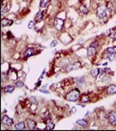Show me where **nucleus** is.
Masks as SVG:
<instances>
[{
  "label": "nucleus",
  "instance_id": "nucleus-1",
  "mask_svg": "<svg viewBox=\"0 0 116 131\" xmlns=\"http://www.w3.org/2000/svg\"><path fill=\"white\" fill-rule=\"evenodd\" d=\"M80 92L79 89H73L72 91H70L66 95V99L68 102H76L80 99Z\"/></svg>",
  "mask_w": 116,
  "mask_h": 131
},
{
  "label": "nucleus",
  "instance_id": "nucleus-2",
  "mask_svg": "<svg viewBox=\"0 0 116 131\" xmlns=\"http://www.w3.org/2000/svg\"><path fill=\"white\" fill-rule=\"evenodd\" d=\"M108 8H107V5L105 4H101L97 8V10H96V14L97 16L100 18H104L108 16Z\"/></svg>",
  "mask_w": 116,
  "mask_h": 131
},
{
  "label": "nucleus",
  "instance_id": "nucleus-3",
  "mask_svg": "<svg viewBox=\"0 0 116 131\" xmlns=\"http://www.w3.org/2000/svg\"><path fill=\"white\" fill-rule=\"evenodd\" d=\"M108 122L111 125L115 126L116 125V111H112L109 114H108Z\"/></svg>",
  "mask_w": 116,
  "mask_h": 131
},
{
  "label": "nucleus",
  "instance_id": "nucleus-4",
  "mask_svg": "<svg viewBox=\"0 0 116 131\" xmlns=\"http://www.w3.org/2000/svg\"><path fill=\"white\" fill-rule=\"evenodd\" d=\"M63 26H64V20L60 18H56L55 21H54V26L55 28L58 30V31H61L63 28Z\"/></svg>",
  "mask_w": 116,
  "mask_h": 131
},
{
  "label": "nucleus",
  "instance_id": "nucleus-5",
  "mask_svg": "<svg viewBox=\"0 0 116 131\" xmlns=\"http://www.w3.org/2000/svg\"><path fill=\"white\" fill-rule=\"evenodd\" d=\"M2 122H3V124L7 125V126H11V125L13 124V120L10 117H9V116H4L2 118Z\"/></svg>",
  "mask_w": 116,
  "mask_h": 131
},
{
  "label": "nucleus",
  "instance_id": "nucleus-6",
  "mask_svg": "<svg viewBox=\"0 0 116 131\" xmlns=\"http://www.w3.org/2000/svg\"><path fill=\"white\" fill-rule=\"evenodd\" d=\"M26 126H27V128H29V130H34L35 128H36V122L34 121V120L32 119H27L26 120Z\"/></svg>",
  "mask_w": 116,
  "mask_h": 131
},
{
  "label": "nucleus",
  "instance_id": "nucleus-7",
  "mask_svg": "<svg viewBox=\"0 0 116 131\" xmlns=\"http://www.w3.org/2000/svg\"><path fill=\"white\" fill-rule=\"evenodd\" d=\"M14 128L17 130H23L25 128V122H18L14 124Z\"/></svg>",
  "mask_w": 116,
  "mask_h": 131
},
{
  "label": "nucleus",
  "instance_id": "nucleus-8",
  "mask_svg": "<svg viewBox=\"0 0 116 131\" xmlns=\"http://www.w3.org/2000/svg\"><path fill=\"white\" fill-rule=\"evenodd\" d=\"M96 52H97V48L92 46H90L87 48V55H88L89 57H93L94 55H95Z\"/></svg>",
  "mask_w": 116,
  "mask_h": 131
},
{
  "label": "nucleus",
  "instance_id": "nucleus-9",
  "mask_svg": "<svg viewBox=\"0 0 116 131\" xmlns=\"http://www.w3.org/2000/svg\"><path fill=\"white\" fill-rule=\"evenodd\" d=\"M34 54H35L34 49L31 48V47H28V48L25 50V52H24V57L29 58V57H31V56L34 55Z\"/></svg>",
  "mask_w": 116,
  "mask_h": 131
},
{
  "label": "nucleus",
  "instance_id": "nucleus-10",
  "mask_svg": "<svg viewBox=\"0 0 116 131\" xmlns=\"http://www.w3.org/2000/svg\"><path fill=\"white\" fill-rule=\"evenodd\" d=\"M12 24H13V21L10 20V19H8V18H3V19H2V21H1V26H2V27L11 26Z\"/></svg>",
  "mask_w": 116,
  "mask_h": 131
},
{
  "label": "nucleus",
  "instance_id": "nucleus-11",
  "mask_svg": "<svg viewBox=\"0 0 116 131\" xmlns=\"http://www.w3.org/2000/svg\"><path fill=\"white\" fill-rule=\"evenodd\" d=\"M107 93H108V94H116L115 85H110V86L107 88Z\"/></svg>",
  "mask_w": 116,
  "mask_h": 131
},
{
  "label": "nucleus",
  "instance_id": "nucleus-12",
  "mask_svg": "<svg viewBox=\"0 0 116 131\" xmlns=\"http://www.w3.org/2000/svg\"><path fill=\"white\" fill-rule=\"evenodd\" d=\"M76 122H77V124L80 125V126H81V127H87V125H88V122H87L86 119H80V120H78Z\"/></svg>",
  "mask_w": 116,
  "mask_h": 131
},
{
  "label": "nucleus",
  "instance_id": "nucleus-13",
  "mask_svg": "<svg viewBox=\"0 0 116 131\" xmlns=\"http://www.w3.org/2000/svg\"><path fill=\"white\" fill-rule=\"evenodd\" d=\"M14 89H15V86H14L13 85H7L3 90H4L5 93L10 94V93H12V92L14 91Z\"/></svg>",
  "mask_w": 116,
  "mask_h": 131
},
{
  "label": "nucleus",
  "instance_id": "nucleus-14",
  "mask_svg": "<svg viewBox=\"0 0 116 131\" xmlns=\"http://www.w3.org/2000/svg\"><path fill=\"white\" fill-rule=\"evenodd\" d=\"M100 72H101V69L94 68V69H93V70H91V75H92L94 78H97L98 75L100 74Z\"/></svg>",
  "mask_w": 116,
  "mask_h": 131
},
{
  "label": "nucleus",
  "instance_id": "nucleus-15",
  "mask_svg": "<svg viewBox=\"0 0 116 131\" xmlns=\"http://www.w3.org/2000/svg\"><path fill=\"white\" fill-rule=\"evenodd\" d=\"M42 18H43V12H38V13H37V15L35 16V21L38 23L40 22V21H42Z\"/></svg>",
  "mask_w": 116,
  "mask_h": 131
},
{
  "label": "nucleus",
  "instance_id": "nucleus-16",
  "mask_svg": "<svg viewBox=\"0 0 116 131\" xmlns=\"http://www.w3.org/2000/svg\"><path fill=\"white\" fill-rule=\"evenodd\" d=\"M107 8H108V10L109 13H112L114 12V4H112V2H108L107 4Z\"/></svg>",
  "mask_w": 116,
  "mask_h": 131
},
{
  "label": "nucleus",
  "instance_id": "nucleus-17",
  "mask_svg": "<svg viewBox=\"0 0 116 131\" xmlns=\"http://www.w3.org/2000/svg\"><path fill=\"white\" fill-rule=\"evenodd\" d=\"M80 12H81L82 14H87L88 13V9H87V7H86L85 5H81V6L80 7Z\"/></svg>",
  "mask_w": 116,
  "mask_h": 131
},
{
  "label": "nucleus",
  "instance_id": "nucleus-18",
  "mask_svg": "<svg viewBox=\"0 0 116 131\" xmlns=\"http://www.w3.org/2000/svg\"><path fill=\"white\" fill-rule=\"evenodd\" d=\"M54 127H55V124H54L52 122H48L46 123V130H52L54 128Z\"/></svg>",
  "mask_w": 116,
  "mask_h": 131
},
{
  "label": "nucleus",
  "instance_id": "nucleus-19",
  "mask_svg": "<svg viewBox=\"0 0 116 131\" xmlns=\"http://www.w3.org/2000/svg\"><path fill=\"white\" fill-rule=\"evenodd\" d=\"M69 64H71V63H70V60L69 59H64V60H62L60 61V65L63 66H66L69 65Z\"/></svg>",
  "mask_w": 116,
  "mask_h": 131
},
{
  "label": "nucleus",
  "instance_id": "nucleus-20",
  "mask_svg": "<svg viewBox=\"0 0 116 131\" xmlns=\"http://www.w3.org/2000/svg\"><path fill=\"white\" fill-rule=\"evenodd\" d=\"M108 59L110 61H115L116 60V54H108Z\"/></svg>",
  "mask_w": 116,
  "mask_h": 131
},
{
  "label": "nucleus",
  "instance_id": "nucleus-21",
  "mask_svg": "<svg viewBox=\"0 0 116 131\" xmlns=\"http://www.w3.org/2000/svg\"><path fill=\"white\" fill-rule=\"evenodd\" d=\"M107 52H108V54H116V46L109 47L107 49Z\"/></svg>",
  "mask_w": 116,
  "mask_h": 131
},
{
  "label": "nucleus",
  "instance_id": "nucleus-22",
  "mask_svg": "<svg viewBox=\"0 0 116 131\" xmlns=\"http://www.w3.org/2000/svg\"><path fill=\"white\" fill-rule=\"evenodd\" d=\"M24 86V82H23V81H21V80H17V82L15 83V86H16V88H23Z\"/></svg>",
  "mask_w": 116,
  "mask_h": 131
},
{
  "label": "nucleus",
  "instance_id": "nucleus-23",
  "mask_svg": "<svg viewBox=\"0 0 116 131\" xmlns=\"http://www.w3.org/2000/svg\"><path fill=\"white\" fill-rule=\"evenodd\" d=\"M81 102H84V103H86V102H89L88 96H87V95H83V96H82V98H81Z\"/></svg>",
  "mask_w": 116,
  "mask_h": 131
},
{
  "label": "nucleus",
  "instance_id": "nucleus-24",
  "mask_svg": "<svg viewBox=\"0 0 116 131\" xmlns=\"http://www.w3.org/2000/svg\"><path fill=\"white\" fill-rule=\"evenodd\" d=\"M34 26H35V22H34V21H30L29 24H28V28H29V29H32Z\"/></svg>",
  "mask_w": 116,
  "mask_h": 131
},
{
  "label": "nucleus",
  "instance_id": "nucleus-25",
  "mask_svg": "<svg viewBox=\"0 0 116 131\" xmlns=\"http://www.w3.org/2000/svg\"><path fill=\"white\" fill-rule=\"evenodd\" d=\"M90 46H94V47H96V48H98V47L100 46V44H99V42H98V41H94Z\"/></svg>",
  "mask_w": 116,
  "mask_h": 131
},
{
  "label": "nucleus",
  "instance_id": "nucleus-26",
  "mask_svg": "<svg viewBox=\"0 0 116 131\" xmlns=\"http://www.w3.org/2000/svg\"><path fill=\"white\" fill-rule=\"evenodd\" d=\"M40 7H45L46 6V2H45V0H40Z\"/></svg>",
  "mask_w": 116,
  "mask_h": 131
},
{
  "label": "nucleus",
  "instance_id": "nucleus-27",
  "mask_svg": "<svg viewBox=\"0 0 116 131\" xmlns=\"http://www.w3.org/2000/svg\"><path fill=\"white\" fill-rule=\"evenodd\" d=\"M30 100H31V102H32V104L38 105V102H37V100L35 99V97H31V98H30Z\"/></svg>",
  "mask_w": 116,
  "mask_h": 131
},
{
  "label": "nucleus",
  "instance_id": "nucleus-28",
  "mask_svg": "<svg viewBox=\"0 0 116 131\" xmlns=\"http://www.w3.org/2000/svg\"><path fill=\"white\" fill-rule=\"evenodd\" d=\"M57 44H58V41H57V40H52V43L50 44V46H51L52 47H55L56 46H57Z\"/></svg>",
  "mask_w": 116,
  "mask_h": 131
},
{
  "label": "nucleus",
  "instance_id": "nucleus-29",
  "mask_svg": "<svg viewBox=\"0 0 116 131\" xmlns=\"http://www.w3.org/2000/svg\"><path fill=\"white\" fill-rule=\"evenodd\" d=\"M111 38H113V40H116V32H113V33H111Z\"/></svg>",
  "mask_w": 116,
  "mask_h": 131
},
{
  "label": "nucleus",
  "instance_id": "nucleus-30",
  "mask_svg": "<svg viewBox=\"0 0 116 131\" xmlns=\"http://www.w3.org/2000/svg\"><path fill=\"white\" fill-rule=\"evenodd\" d=\"M40 92H41V93H44V94H49V91L45 90V88H41V89H40Z\"/></svg>",
  "mask_w": 116,
  "mask_h": 131
},
{
  "label": "nucleus",
  "instance_id": "nucleus-31",
  "mask_svg": "<svg viewBox=\"0 0 116 131\" xmlns=\"http://www.w3.org/2000/svg\"><path fill=\"white\" fill-rule=\"evenodd\" d=\"M110 32H111V31H110V30L107 31L106 32V35H107V36H109V35H111V34H110Z\"/></svg>",
  "mask_w": 116,
  "mask_h": 131
},
{
  "label": "nucleus",
  "instance_id": "nucleus-32",
  "mask_svg": "<svg viewBox=\"0 0 116 131\" xmlns=\"http://www.w3.org/2000/svg\"><path fill=\"white\" fill-rule=\"evenodd\" d=\"M76 108H72V112L73 113H76Z\"/></svg>",
  "mask_w": 116,
  "mask_h": 131
},
{
  "label": "nucleus",
  "instance_id": "nucleus-33",
  "mask_svg": "<svg viewBox=\"0 0 116 131\" xmlns=\"http://www.w3.org/2000/svg\"><path fill=\"white\" fill-rule=\"evenodd\" d=\"M109 70H110L109 68H105L104 69V71H106V72H108V71H109Z\"/></svg>",
  "mask_w": 116,
  "mask_h": 131
},
{
  "label": "nucleus",
  "instance_id": "nucleus-34",
  "mask_svg": "<svg viewBox=\"0 0 116 131\" xmlns=\"http://www.w3.org/2000/svg\"><path fill=\"white\" fill-rule=\"evenodd\" d=\"M114 2H115V3L116 4V0H114Z\"/></svg>",
  "mask_w": 116,
  "mask_h": 131
}]
</instances>
